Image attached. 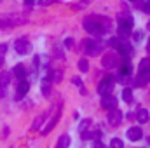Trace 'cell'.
<instances>
[{
	"label": "cell",
	"mask_w": 150,
	"mask_h": 148,
	"mask_svg": "<svg viewBox=\"0 0 150 148\" xmlns=\"http://www.w3.org/2000/svg\"><path fill=\"white\" fill-rule=\"evenodd\" d=\"M150 72V59L145 58L140 61V66H138V73H149Z\"/></svg>",
	"instance_id": "obj_16"
},
{
	"label": "cell",
	"mask_w": 150,
	"mask_h": 148,
	"mask_svg": "<svg viewBox=\"0 0 150 148\" xmlns=\"http://www.w3.org/2000/svg\"><path fill=\"white\" fill-rule=\"evenodd\" d=\"M101 63H103V66H105V68H110V70H112V68H115V66H119V59H117V56H115L113 52L105 54Z\"/></svg>",
	"instance_id": "obj_7"
},
{
	"label": "cell",
	"mask_w": 150,
	"mask_h": 148,
	"mask_svg": "<svg viewBox=\"0 0 150 148\" xmlns=\"http://www.w3.org/2000/svg\"><path fill=\"white\" fill-rule=\"evenodd\" d=\"M131 63L129 61H124L122 65H120V77H126V75H129L131 73Z\"/></svg>",
	"instance_id": "obj_19"
},
{
	"label": "cell",
	"mask_w": 150,
	"mask_h": 148,
	"mask_svg": "<svg viewBox=\"0 0 150 148\" xmlns=\"http://www.w3.org/2000/svg\"><path fill=\"white\" fill-rule=\"evenodd\" d=\"M101 105H103L105 108L112 110V108H115V106H117V99H115V96H112V94H105V96H103Z\"/></svg>",
	"instance_id": "obj_12"
},
{
	"label": "cell",
	"mask_w": 150,
	"mask_h": 148,
	"mask_svg": "<svg viewBox=\"0 0 150 148\" xmlns=\"http://www.w3.org/2000/svg\"><path fill=\"white\" fill-rule=\"evenodd\" d=\"M68 147H70V136L68 134H61L59 140H58L56 148H68Z\"/></svg>",
	"instance_id": "obj_17"
},
{
	"label": "cell",
	"mask_w": 150,
	"mask_h": 148,
	"mask_svg": "<svg viewBox=\"0 0 150 148\" xmlns=\"http://www.w3.org/2000/svg\"><path fill=\"white\" fill-rule=\"evenodd\" d=\"M117 51H120V54L126 56V58H129V56L133 54V49H131V45H129L127 42H120L119 47H117Z\"/></svg>",
	"instance_id": "obj_13"
},
{
	"label": "cell",
	"mask_w": 150,
	"mask_h": 148,
	"mask_svg": "<svg viewBox=\"0 0 150 148\" xmlns=\"http://www.w3.org/2000/svg\"><path fill=\"white\" fill-rule=\"evenodd\" d=\"M37 0H25V5H33Z\"/></svg>",
	"instance_id": "obj_28"
},
{
	"label": "cell",
	"mask_w": 150,
	"mask_h": 148,
	"mask_svg": "<svg viewBox=\"0 0 150 148\" xmlns=\"http://www.w3.org/2000/svg\"><path fill=\"white\" fill-rule=\"evenodd\" d=\"M84 45H86V52H87L89 56H96V54L101 51V44H100V42H93V40H87Z\"/></svg>",
	"instance_id": "obj_9"
},
{
	"label": "cell",
	"mask_w": 150,
	"mask_h": 148,
	"mask_svg": "<svg viewBox=\"0 0 150 148\" xmlns=\"http://www.w3.org/2000/svg\"><path fill=\"white\" fill-rule=\"evenodd\" d=\"M44 118H45V113H42V115H38L37 118H35V122H33V129H38V127H40V124L44 122Z\"/></svg>",
	"instance_id": "obj_23"
},
{
	"label": "cell",
	"mask_w": 150,
	"mask_h": 148,
	"mask_svg": "<svg viewBox=\"0 0 150 148\" xmlns=\"http://www.w3.org/2000/svg\"><path fill=\"white\" fill-rule=\"evenodd\" d=\"M12 73L16 75L18 78H21V80H23V78L26 77V68H25L23 65H16V66H14V70H12Z\"/></svg>",
	"instance_id": "obj_18"
},
{
	"label": "cell",
	"mask_w": 150,
	"mask_h": 148,
	"mask_svg": "<svg viewBox=\"0 0 150 148\" xmlns=\"http://www.w3.org/2000/svg\"><path fill=\"white\" fill-rule=\"evenodd\" d=\"M131 30H133V18L129 14H126V18L124 19L120 18V21H119V37L126 38L131 33Z\"/></svg>",
	"instance_id": "obj_2"
},
{
	"label": "cell",
	"mask_w": 150,
	"mask_h": 148,
	"mask_svg": "<svg viewBox=\"0 0 150 148\" xmlns=\"http://www.w3.org/2000/svg\"><path fill=\"white\" fill-rule=\"evenodd\" d=\"M51 82H52L51 75L44 77V80H42V92H44V96H49V92H51Z\"/></svg>",
	"instance_id": "obj_14"
},
{
	"label": "cell",
	"mask_w": 150,
	"mask_h": 148,
	"mask_svg": "<svg viewBox=\"0 0 150 148\" xmlns=\"http://www.w3.org/2000/svg\"><path fill=\"white\" fill-rule=\"evenodd\" d=\"M112 87H113V77H103L101 82L98 84V94H100V96L110 94Z\"/></svg>",
	"instance_id": "obj_3"
},
{
	"label": "cell",
	"mask_w": 150,
	"mask_h": 148,
	"mask_svg": "<svg viewBox=\"0 0 150 148\" xmlns=\"http://www.w3.org/2000/svg\"><path fill=\"white\" fill-rule=\"evenodd\" d=\"M84 28H86V32H89L91 35L100 37V35H105V33L110 32V23H108V19H105V18L91 16V18L84 19Z\"/></svg>",
	"instance_id": "obj_1"
},
{
	"label": "cell",
	"mask_w": 150,
	"mask_h": 148,
	"mask_svg": "<svg viewBox=\"0 0 150 148\" xmlns=\"http://www.w3.org/2000/svg\"><path fill=\"white\" fill-rule=\"evenodd\" d=\"M107 120H108V125H110V127H117V125L122 122V111L117 110V108H112V110L108 111Z\"/></svg>",
	"instance_id": "obj_5"
},
{
	"label": "cell",
	"mask_w": 150,
	"mask_h": 148,
	"mask_svg": "<svg viewBox=\"0 0 150 148\" xmlns=\"http://www.w3.org/2000/svg\"><path fill=\"white\" fill-rule=\"evenodd\" d=\"M119 44H120V40H119V38H110V45H112L113 49H117V47H119Z\"/></svg>",
	"instance_id": "obj_24"
},
{
	"label": "cell",
	"mask_w": 150,
	"mask_h": 148,
	"mask_svg": "<svg viewBox=\"0 0 150 148\" xmlns=\"http://www.w3.org/2000/svg\"><path fill=\"white\" fill-rule=\"evenodd\" d=\"M110 148H124V141L119 140V138H113L110 141Z\"/></svg>",
	"instance_id": "obj_21"
},
{
	"label": "cell",
	"mask_w": 150,
	"mask_h": 148,
	"mask_svg": "<svg viewBox=\"0 0 150 148\" xmlns=\"http://www.w3.org/2000/svg\"><path fill=\"white\" fill-rule=\"evenodd\" d=\"M93 148H107L103 143H100V141H94V145H93Z\"/></svg>",
	"instance_id": "obj_26"
},
{
	"label": "cell",
	"mask_w": 150,
	"mask_h": 148,
	"mask_svg": "<svg viewBox=\"0 0 150 148\" xmlns=\"http://www.w3.org/2000/svg\"><path fill=\"white\" fill-rule=\"evenodd\" d=\"M79 70H80L82 73H86V72L89 70V63H87L86 59H80V61H79Z\"/></svg>",
	"instance_id": "obj_22"
},
{
	"label": "cell",
	"mask_w": 150,
	"mask_h": 148,
	"mask_svg": "<svg viewBox=\"0 0 150 148\" xmlns=\"http://www.w3.org/2000/svg\"><path fill=\"white\" fill-rule=\"evenodd\" d=\"M136 118H138V122L147 124V122H149V111L145 110V108H138V111H136Z\"/></svg>",
	"instance_id": "obj_15"
},
{
	"label": "cell",
	"mask_w": 150,
	"mask_h": 148,
	"mask_svg": "<svg viewBox=\"0 0 150 148\" xmlns=\"http://www.w3.org/2000/svg\"><path fill=\"white\" fill-rule=\"evenodd\" d=\"M134 40H136V42H140V40H142V32H136V33H134Z\"/></svg>",
	"instance_id": "obj_27"
},
{
	"label": "cell",
	"mask_w": 150,
	"mask_h": 148,
	"mask_svg": "<svg viewBox=\"0 0 150 148\" xmlns=\"http://www.w3.org/2000/svg\"><path fill=\"white\" fill-rule=\"evenodd\" d=\"M143 138V131L140 127H129L127 129V140L131 141H140Z\"/></svg>",
	"instance_id": "obj_10"
},
{
	"label": "cell",
	"mask_w": 150,
	"mask_h": 148,
	"mask_svg": "<svg viewBox=\"0 0 150 148\" xmlns=\"http://www.w3.org/2000/svg\"><path fill=\"white\" fill-rule=\"evenodd\" d=\"M14 49H16L18 54L25 56V54H28V52L32 51V44H30L26 38H18V40L14 42Z\"/></svg>",
	"instance_id": "obj_4"
},
{
	"label": "cell",
	"mask_w": 150,
	"mask_h": 148,
	"mask_svg": "<svg viewBox=\"0 0 150 148\" xmlns=\"http://www.w3.org/2000/svg\"><path fill=\"white\" fill-rule=\"evenodd\" d=\"M147 143H149V145H150V138H147Z\"/></svg>",
	"instance_id": "obj_29"
},
{
	"label": "cell",
	"mask_w": 150,
	"mask_h": 148,
	"mask_svg": "<svg viewBox=\"0 0 150 148\" xmlns=\"http://www.w3.org/2000/svg\"><path fill=\"white\" fill-rule=\"evenodd\" d=\"M9 84H11V73H9V72H2V73H0V98L5 96Z\"/></svg>",
	"instance_id": "obj_6"
},
{
	"label": "cell",
	"mask_w": 150,
	"mask_h": 148,
	"mask_svg": "<svg viewBox=\"0 0 150 148\" xmlns=\"http://www.w3.org/2000/svg\"><path fill=\"white\" fill-rule=\"evenodd\" d=\"M59 115H61V106H58V108H56V113H54V115H52V117L49 118L47 125H45V127L42 129V134H47V132H49V131H51V129H52V127L56 125V122L59 120Z\"/></svg>",
	"instance_id": "obj_8"
},
{
	"label": "cell",
	"mask_w": 150,
	"mask_h": 148,
	"mask_svg": "<svg viewBox=\"0 0 150 148\" xmlns=\"http://www.w3.org/2000/svg\"><path fill=\"white\" fill-rule=\"evenodd\" d=\"M0 63H2V61H0Z\"/></svg>",
	"instance_id": "obj_30"
},
{
	"label": "cell",
	"mask_w": 150,
	"mask_h": 148,
	"mask_svg": "<svg viewBox=\"0 0 150 148\" xmlns=\"http://www.w3.org/2000/svg\"><path fill=\"white\" fill-rule=\"evenodd\" d=\"M28 91H30V84H28V82L23 78V80L18 84V94H16V98H18V99H21V98H23V96H25Z\"/></svg>",
	"instance_id": "obj_11"
},
{
	"label": "cell",
	"mask_w": 150,
	"mask_h": 148,
	"mask_svg": "<svg viewBox=\"0 0 150 148\" xmlns=\"http://www.w3.org/2000/svg\"><path fill=\"white\" fill-rule=\"evenodd\" d=\"M54 2H56V0H38V4H40V5H44V7H45V5L54 4Z\"/></svg>",
	"instance_id": "obj_25"
},
{
	"label": "cell",
	"mask_w": 150,
	"mask_h": 148,
	"mask_svg": "<svg viewBox=\"0 0 150 148\" xmlns=\"http://www.w3.org/2000/svg\"><path fill=\"white\" fill-rule=\"evenodd\" d=\"M122 99H124L126 103H131V101H133V91H131V89H124V91H122Z\"/></svg>",
	"instance_id": "obj_20"
}]
</instances>
